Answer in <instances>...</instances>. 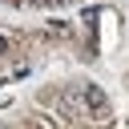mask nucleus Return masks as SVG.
<instances>
[{
	"label": "nucleus",
	"instance_id": "1",
	"mask_svg": "<svg viewBox=\"0 0 129 129\" xmlns=\"http://www.w3.org/2000/svg\"><path fill=\"white\" fill-rule=\"evenodd\" d=\"M85 105H89L93 113H105V109H109V101H105V93H101L97 85H85Z\"/></svg>",
	"mask_w": 129,
	"mask_h": 129
},
{
	"label": "nucleus",
	"instance_id": "2",
	"mask_svg": "<svg viewBox=\"0 0 129 129\" xmlns=\"http://www.w3.org/2000/svg\"><path fill=\"white\" fill-rule=\"evenodd\" d=\"M0 56H4V36H0Z\"/></svg>",
	"mask_w": 129,
	"mask_h": 129
},
{
	"label": "nucleus",
	"instance_id": "3",
	"mask_svg": "<svg viewBox=\"0 0 129 129\" xmlns=\"http://www.w3.org/2000/svg\"><path fill=\"white\" fill-rule=\"evenodd\" d=\"M56 4H73V0H56Z\"/></svg>",
	"mask_w": 129,
	"mask_h": 129
}]
</instances>
